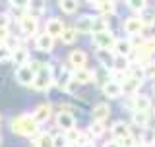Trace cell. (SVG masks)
Segmentation results:
<instances>
[{
  "mask_svg": "<svg viewBox=\"0 0 155 147\" xmlns=\"http://www.w3.org/2000/svg\"><path fill=\"white\" fill-rule=\"evenodd\" d=\"M27 2L29 0H8L10 6H18V8H25L27 10Z\"/></svg>",
  "mask_w": 155,
  "mask_h": 147,
  "instance_id": "41",
  "label": "cell"
},
{
  "mask_svg": "<svg viewBox=\"0 0 155 147\" xmlns=\"http://www.w3.org/2000/svg\"><path fill=\"white\" fill-rule=\"evenodd\" d=\"M97 10H99L103 16H109V14H114V10H116V4H114V0H97Z\"/></svg>",
  "mask_w": 155,
  "mask_h": 147,
  "instance_id": "24",
  "label": "cell"
},
{
  "mask_svg": "<svg viewBox=\"0 0 155 147\" xmlns=\"http://www.w3.org/2000/svg\"><path fill=\"white\" fill-rule=\"evenodd\" d=\"M103 147H120V143H118L116 139H113V141H107V143H105Z\"/></svg>",
  "mask_w": 155,
  "mask_h": 147,
  "instance_id": "44",
  "label": "cell"
},
{
  "mask_svg": "<svg viewBox=\"0 0 155 147\" xmlns=\"http://www.w3.org/2000/svg\"><path fill=\"white\" fill-rule=\"evenodd\" d=\"M62 43H64V45H74L76 43V39H78V31L74 27H64V31H62Z\"/></svg>",
  "mask_w": 155,
  "mask_h": 147,
  "instance_id": "26",
  "label": "cell"
},
{
  "mask_svg": "<svg viewBox=\"0 0 155 147\" xmlns=\"http://www.w3.org/2000/svg\"><path fill=\"white\" fill-rule=\"evenodd\" d=\"M33 80H35V72L29 68V64L25 66H18L16 68V81L19 83V85H31Z\"/></svg>",
  "mask_w": 155,
  "mask_h": 147,
  "instance_id": "5",
  "label": "cell"
},
{
  "mask_svg": "<svg viewBox=\"0 0 155 147\" xmlns=\"http://www.w3.org/2000/svg\"><path fill=\"white\" fill-rule=\"evenodd\" d=\"M78 85H80V83H78V81H74V80H70V81L66 83V87H64V89H66L68 93H76V91H78Z\"/></svg>",
  "mask_w": 155,
  "mask_h": 147,
  "instance_id": "42",
  "label": "cell"
},
{
  "mask_svg": "<svg viewBox=\"0 0 155 147\" xmlns=\"http://www.w3.org/2000/svg\"><path fill=\"white\" fill-rule=\"evenodd\" d=\"M85 2H89V4H97V0H85Z\"/></svg>",
  "mask_w": 155,
  "mask_h": 147,
  "instance_id": "46",
  "label": "cell"
},
{
  "mask_svg": "<svg viewBox=\"0 0 155 147\" xmlns=\"http://www.w3.org/2000/svg\"><path fill=\"white\" fill-rule=\"evenodd\" d=\"M97 60H99L105 68L113 66V62H114V54H113V51H107V48H99V51H97Z\"/></svg>",
  "mask_w": 155,
  "mask_h": 147,
  "instance_id": "23",
  "label": "cell"
},
{
  "mask_svg": "<svg viewBox=\"0 0 155 147\" xmlns=\"http://www.w3.org/2000/svg\"><path fill=\"white\" fill-rule=\"evenodd\" d=\"M113 51L116 52V56H128L132 52V43L130 41H124V39H116Z\"/></svg>",
  "mask_w": 155,
  "mask_h": 147,
  "instance_id": "21",
  "label": "cell"
},
{
  "mask_svg": "<svg viewBox=\"0 0 155 147\" xmlns=\"http://www.w3.org/2000/svg\"><path fill=\"white\" fill-rule=\"evenodd\" d=\"M140 48H143L147 54H153L155 52V37H149V39H145V41L142 43V47Z\"/></svg>",
  "mask_w": 155,
  "mask_h": 147,
  "instance_id": "36",
  "label": "cell"
},
{
  "mask_svg": "<svg viewBox=\"0 0 155 147\" xmlns=\"http://www.w3.org/2000/svg\"><path fill=\"white\" fill-rule=\"evenodd\" d=\"M0 143H2V136H0Z\"/></svg>",
  "mask_w": 155,
  "mask_h": 147,
  "instance_id": "48",
  "label": "cell"
},
{
  "mask_svg": "<svg viewBox=\"0 0 155 147\" xmlns=\"http://www.w3.org/2000/svg\"><path fill=\"white\" fill-rule=\"evenodd\" d=\"M116 39L110 31H101V33H93V45L97 48H107V51H113Z\"/></svg>",
  "mask_w": 155,
  "mask_h": 147,
  "instance_id": "3",
  "label": "cell"
},
{
  "mask_svg": "<svg viewBox=\"0 0 155 147\" xmlns=\"http://www.w3.org/2000/svg\"><path fill=\"white\" fill-rule=\"evenodd\" d=\"M45 10H47V4H45V0H29L27 2V14L29 16H43L45 14Z\"/></svg>",
  "mask_w": 155,
  "mask_h": 147,
  "instance_id": "14",
  "label": "cell"
},
{
  "mask_svg": "<svg viewBox=\"0 0 155 147\" xmlns=\"http://www.w3.org/2000/svg\"><path fill=\"white\" fill-rule=\"evenodd\" d=\"M51 85H52V70L48 64H43L41 70L35 74V80H33L31 87L35 91H48Z\"/></svg>",
  "mask_w": 155,
  "mask_h": 147,
  "instance_id": "2",
  "label": "cell"
},
{
  "mask_svg": "<svg viewBox=\"0 0 155 147\" xmlns=\"http://www.w3.org/2000/svg\"><path fill=\"white\" fill-rule=\"evenodd\" d=\"M35 47L39 52H52V48H54V39H52L48 33H41V35H37L35 39Z\"/></svg>",
  "mask_w": 155,
  "mask_h": 147,
  "instance_id": "6",
  "label": "cell"
},
{
  "mask_svg": "<svg viewBox=\"0 0 155 147\" xmlns=\"http://www.w3.org/2000/svg\"><path fill=\"white\" fill-rule=\"evenodd\" d=\"M35 147H54V141H52L51 134H39L35 138Z\"/></svg>",
  "mask_w": 155,
  "mask_h": 147,
  "instance_id": "27",
  "label": "cell"
},
{
  "mask_svg": "<svg viewBox=\"0 0 155 147\" xmlns=\"http://www.w3.org/2000/svg\"><path fill=\"white\" fill-rule=\"evenodd\" d=\"M12 48H10L8 45H0V62H8L12 60Z\"/></svg>",
  "mask_w": 155,
  "mask_h": 147,
  "instance_id": "34",
  "label": "cell"
},
{
  "mask_svg": "<svg viewBox=\"0 0 155 147\" xmlns=\"http://www.w3.org/2000/svg\"><path fill=\"white\" fill-rule=\"evenodd\" d=\"M81 147H95V143H93V141H87V143L81 145Z\"/></svg>",
  "mask_w": 155,
  "mask_h": 147,
  "instance_id": "45",
  "label": "cell"
},
{
  "mask_svg": "<svg viewBox=\"0 0 155 147\" xmlns=\"http://www.w3.org/2000/svg\"><path fill=\"white\" fill-rule=\"evenodd\" d=\"M8 16H10V19H18V21H21V19L27 16V10L25 8H18V6H10Z\"/></svg>",
  "mask_w": 155,
  "mask_h": 147,
  "instance_id": "29",
  "label": "cell"
},
{
  "mask_svg": "<svg viewBox=\"0 0 155 147\" xmlns=\"http://www.w3.org/2000/svg\"><path fill=\"white\" fill-rule=\"evenodd\" d=\"M10 23H12V19H10L8 12H0V29H10Z\"/></svg>",
  "mask_w": 155,
  "mask_h": 147,
  "instance_id": "38",
  "label": "cell"
},
{
  "mask_svg": "<svg viewBox=\"0 0 155 147\" xmlns=\"http://www.w3.org/2000/svg\"><path fill=\"white\" fill-rule=\"evenodd\" d=\"M52 114V106L48 105V103H43V105H39L35 110H33V118H35V122H39V124H43V122H47L48 118H51Z\"/></svg>",
  "mask_w": 155,
  "mask_h": 147,
  "instance_id": "9",
  "label": "cell"
},
{
  "mask_svg": "<svg viewBox=\"0 0 155 147\" xmlns=\"http://www.w3.org/2000/svg\"><path fill=\"white\" fill-rule=\"evenodd\" d=\"M8 37H10V29H0V43H6L8 41Z\"/></svg>",
  "mask_w": 155,
  "mask_h": 147,
  "instance_id": "43",
  "label": "cell"
},
{
  "mask_svg": "<svg viewBox=\"0 0 155 147\" xmlns=\"http://www.w3.org/2000/svg\"><path fill=\"white\" fill-rule=\"evenodd\" d=\"M12 62L16 66H25V64H29V51H27L25 47L19 45L16 51L12 52Z\"/></svg>",
  "mask_w": 155,
  "mask_h": 147,
  "instance_id": "13",
  "label": "cell"
},
{
  "mask_svg": "<svg viewBox=\"0 0 155 147\" xmlns=\"http://www.w3.org/2000/svg\"><path fill=\"white\" fill-rule=\"evenodd\" d=\"M68 62H70V66H74V68H84L85 62H87V54L84 51H72L70 56H68Z\"/></svg>",
  "mask_w": 155,
  "mask_h": 147,
  "instance_id": "17",
  "label": "cell"
},
{
  "mask_svg": "<svg viewBox=\"0 0 155 147\" xmlns=\"http://www.w3.org/2000/svg\"><path fill=\"white\" fill-rule=\"evenodd\" d=\"M142 143H143V145H153V143H155V132H153V130H145V132H143Z\"/></svg>",
  "mask_w": 155,
  "mask_h": 147,
  "instance_id": "37",
  "label": "cell"
},
{
  "mask_svg": "<svg viewBox=\"0 0 155 147\" xmlns=\"http://www.w3.org/2000/svg\"><path fill=\"white\" fill-rule=\"evenodd\" d=\"M91 27H93V18L91 16H81L76 19V31L78 33H91Z\"/></svg>",
  "mask_w": 155,
  "mask_h": 147,
  "instance_id": "18",
  "label": "cell"
},
{
  "mask_svg": "<svg viewBox=\"0 0 155 147\" xmlns=\"http://www.w3.org/2000/svg\"><path fill=\"white\" fill-rule=\"evenodd\" d=\"M103 93L109 97V99H118V97L122 95V87H120V83H116V81H109V83L103 85Z\"/></svg>",
  "mask_w": 155,
  "mask_h": 147,
  "instance_id": "20",
  "label": "cell"
},
{
  "mask_svg": "<svg viewBox=\"0 0 155 147\" xmlns=\"http://www.w3.org/2000/svg\"><path fill=\"white\" fill-rule=\"evenodd\" d=\"M140 19L143 21V25H151V23L155 21V12H151V10L145 8L142 14H140Z\"/></svg>",
  "mask_w": 155,
  "mask_h": 147,
  "instance_id": "32",
  "label": "cell"
},
{
  "mask_svg": "<svg viewBox=\"0 0 155 147\" xmlns=\"http://www.w3.org/2000/svg\"><path fill=\"white\" fill-rule=\"evenodd\" d=\"M64 138H66L68 143H78L80 138H81V132H78L76 128H72V130H68L66 134H64Z\"/></svg>",
  "mask_w": 155,
  "mask_h": 147,
  "instance_id": "33",
  "label": "cell"
},
{
  "mask_svg": "<svg viewBox=\"0 0 155 147\" xmlns=\"http://www.w3.org/2000/svg\"><path fill=\"white\" fill-rule=\"evenodd\" d=\"M126 2H128V0H126Z\"/></svg>",
  "mask_w": 155,
  "mask_h": 147,
  "instance_id": "49",
  "label": "cell"
},
{
  "mask_svg": "<svg viewBox=\"0 0 155 147\" xmlns=\"http://www.w3.org/2000/svg\"><path fill=\"white\" fill-rule=\"evenodd\" d=\"M149 106H151V101H149L147 95H142V93H136L132 97V110H142L147 112Z\"/></svg>",
  "mask_w": 155,
  "mask_h": 147,
  "instance_id": "10",
  "label": "cell"
},
{
  "mask_svg": "<svg viewBox=\"0 0 155 147\" xmlns=\"http://www.w3.org/2000/svg\"><path fill=\"white\" fill-rule=\"evenodd\" d=\"M0 45H2V43H0Z\"/></svg>",
  "mask_w": 155,
  "mask_h": 147,
  "instance_id": "50",
  "label": "cell"
},
{
  "mask_svg": "<svg viewBox=\"0 0 155 147\" xmlns=\"http://www.w3.org/2000/svg\"><path fill=\"white\" fill-rule=\"evenodd\" d=\"M19 29H21V33L25 37H33V35H37V29H39V19L35 16H27L19 21Z\"/></svg>",
  "mask_w": 155,
  "mask_h": 147,
  "instance_id": "4",
  "label": "cell"
},
{
  "mask_svg": "<svg viewBox=\"0 0 155 147\" xmlns=\"http://www.w3.org/2000/svg\"><path fill=\"white\" fill-rule=\"evenodd\" d=\"M128 6H130V10H134V12H140L142 14L145 8V0H128Z\"/></svg>",
  "mask_w": 155,
  "mask_h": 147,
  "instance_id": "35",
  "label": "cell"
},
{
  "mask_svg": "<svg viewBox=\"0 0 155 147\" xmlns=\"http://www.w3.org/2000/svg\"><path fill=\"white\" fill-rule=\"evenodd\" d=\"M52 141H54V147H68V141H66V138H64V134L52 136Z\"/></svg>",
  "mask_w": 155,
  "mask_h": 147,
  "instance_id": "39",
  "label": "cell"
},
{
  "mask_svg": "<svg viewBox=\"0 0 155 147\" xmlns=\"http://www.w3.org/2000/svg\"><path fill=\"white\" fill-rule=\"evenodd\" d=\"M151 91H153V95H155V83H153V87H151Z\"/></svg>",
  "mask_w": 155,
  "mask_h": 147,
  "instance_id": "47",
  "label": "cell"
},
{
  "mask_svg": "<svg viewBox=\"0 0 155 147\" xmlns=\"http://www.w3.org/2000/svg\"><path fill=\"white\" fill-rule=\"evenodd\" d=\"M91 116H93V122H105V120L110 116V109H109V105H105V103L97 105L95 109H93V112H91Z\"/></svg>",
  "mask_w": 155,
  "mask_h": 147,
  "instance_id": "16",
  "label": "cell"
},
{
  "mask_svg": "<svg viewBox=\"0 0 155 147\" xmlns=\"http://www.w3.org/2000/svg\"><path fill=\"white\" fill-rule=\"evenodd\" d=\"M153 145H155V143H153Z\"/></svg>",
  "mask_w": 155,
  "mask_h": 147,
  "instance_id": "52",
  "label": "cell"
},
{
  "mask_svg": "<svg viewBox=\"0 0 155 147\" xmlns=\"http://www.w3.org/2000/svg\"><path fill=\"white\" fill-rule=\"evenodd\" d=\"M56 126L58 128H62L64 132H68V130H72L76 126V118L70 114V112H66V110H60L56 114Z\"/></svg>",
  "mask_w": 155,
  "mask_h": 147,
  "instance_id": "7",
  "label": "cell"
},
{
  "mask_svg": "<svg viewBox=\"0 0 155 147\" xmlns=\"http://www.w3.org/2000/svg\"><path fill=\"white\" fill-rule=\"evenodd\" d=\"M109 27H110V19H109V16H97V18H93V27H91V33L109 31Z\"/></svg>",
  "mask_w": 155,
  "mask_h": 147,
  "instance_id": "19",
  "label": "cell"
},
{
  "mask_svg": "<svg viewBox=\"0 0 155 147\" xmlns=\"http://www.w3.org/2000/svg\"><path fill=\"white\" fill-rule=\"evenodd\" d=\"M145 70V77H155V62H149L147 66H143Z\"/></svg>",
  "mask_w": 155,
  "mask_h": 147,
  "instance_id": "40",
  "label": "cell"
},
{
  "mask_svg": "<svg viewBox=\"0 0 155 147\" xmlns=\"http://www.w3.org/2000/svg\"><path fill=\"white\" fill-rule=\"evenodd\" d=\"M62 31H64V23H62V19L52 18V19H48V21H47V25H45V33H48V35H51L52 39L62 37Z\"/></svg>",
  "mask_w": 155,
  "mask_h": 147,
  "instance_id": "8",
  "label": "cell"
},
{
  "mask_svg": "<svg viewBox=\"0 0 155 147\" xmlns=\"http://www.w3.org/2000/svg\"><path fill=\"white\" fill-rule=\"evenodd\" d=\"M39 122H35L31 114H19L16 118H12L10 128L16 136H23V138H37L39 136Z\"/></svg>",
  "mask_w": 155,
  "mask_h": 147,
  "instance_id": "1",
  "label": "cell"
},
{
  "mask_svg": "<svg viewBox=\"0 0 155 147\" xmlns=\"http://www.w3.org/2000/svg\"><path fill=\"white\" fill-rule=\"evenodd\" d=\"M103 132H105L103 122H93V124L89 126V136L91 138H99V136H103Z\"/></svg>",
  "mask_w": 155,
  "mask_h": 147,
  "instance_id": "31",
  "label": "cell"
},
{
  "mask_svg": "<svg viewBox=\"0 0 155 147\" xmlns=\"http://www.w3.org/2000/svg\"><path fill=\"white\" fill-rule=\"evenodd\" d=\"M110 134H113V138H114L116 141H120V139L128 138V136H132V134H130L128 124H124V122H116L113 128H110Z\"/></svg>",
  "mask_w": 155,
  "mask_h": 147,
  "instance_id": "15",
  "label": "cell"
},
{
  "mask_svg": "<svg viewBox=\"0 0 155 147\" xmlns=\"http://www.w3.org/2000/svg\"><path fill=\"white\" fill-rule=\"evenodd\" d=\"M122 27H124V31L128 33V35H138V33H142V29H143L145 25H143V21H142L140 18H128V19L124 21Z\"/></svg>",
  "mask_w": 155,
  "mask_h": 147,
  "instance_id": "11",
  "label": "cell"
},
{
  "mask_svg": "<svg viewBox=\"0 0 155 147\" xmlns=\"http://www.w3.org/2000/svg\"><path fill=\"white\" fill-rule=\"evenodd\" d=\"M58 6H60V10L64 14H76L80 4H78V0H60V2H58Z\"/></svg>",
  "mask_w": 155,
  "mask_h": 147,
  "instance_id": "25",
  "label": "cell"
},
{
  "mask_svg": "<svg viewBox=\"0 0 155 147\" xmlns=\"http://www.w3.org/2000/svg\"><path fill=\"white\" fill-rule=\"evenodd\" d=\"M132 120H134V124L140 126V128H145V126H147V120H149V114L147 112H142V110H134L132 112Z\"/></svg>",
  "mask_w": 155,
  "mask_h": 147,
  "instance_id": "28",
  "label": "cell"
},
{
  "mask_svg": "<svg viewBox=\"0 0 155 147\" xmlns=\"http://www.w3.org/2000/svg\"><path fill=\"white\" fill-rule=\"evenodd\" d=\"M120 87H122V93H128V95H136V93H138V89L142 87V81L136 80L134 76H128V77H124V81L120 83Z\"/></svg>",
  "mask_w": 155,
  "mask_h": 147,
  "instance_id": "12",
  "label": "cell"
},
{
  "mask_svg": "<svg viewBox=\"0 0 155 147\" xmlns=\"http://www.w3.org/2000/svg\"><path fill=\"white\" fill-rule=\"evenodd\" d=\"M113 66H114V70H118V72H126V70L130 68V60H128V56H114Z\"/></svg>",
  "mask_w": 155,
  "mask_h": 147,
  "instance_id": "30",
  "label": "cell"
},
{
  "mask_svg": "<svg viewBox=\"0 0 155 147\" xmlns=\"http://www.w3.org/2000/svg\"><path fill=\"white\" fill-rule=\"evenodd\" d=\"M72 80L78 81V83H91V81H93V72L85 70V68H76Z\"/></svg>",
  "mask_w": 155,
  "mask_h": 147,
  "instance_id": "22",
  "label": "cell"
},
{
  "mask_svg": "<svg viewBox=\"0 0 155 147\" xmlns=\"http://www.w3.org/2000/svg\"><path fill=\"white\" fill-rule=\"evenodd\" d=\"M0 120H2V118H0Z\"/></svg>",
  "mask_w": 155,
  "mask_h": 147,
  "instance_id": "51",
  "label": "cell"
}]
</instances>
